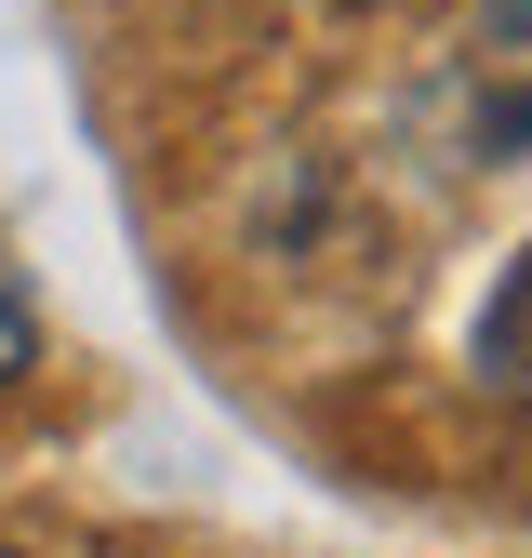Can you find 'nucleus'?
<instances>
[{"label": "nucleus", "instance_id": "1", "mask_svg": "<svg viewBox=\"0 0 532 558\" xmlns=\"http://www.w3.org/2000/svg\"><path fill=\"white\" fill-rule=\"evenodd\" d=\"M27 373H40V306H27V266L0 253V399H14Z\"/></svg>", "mask_w": 532, "mask_h": 558}, {"label": "nucleus", "instance_id": "2", "mask_svg": "<svg viewBox=\"0 0 532 558\" xmlns=\"http://www.w3.org/2000/svg\"><path fill=\"white\" fill-rule=\"evenodd\" d=\"M480 373H532V253H519V279H506V306L480 319Z\"/></svg>", "mask_w": 532, "mask_h": 558}, {"label": "nucleus", "instance_id": "3", "mask_svg": "<svg viewBox=\"0 0 532 558\" xmlns=\"http://www.w3.org/2000/svg\"><path fill=\"white\" fill-rule=\"evenodd\" d=\"M493 14H506V27H532V0H493Z\"/></svg>", "mask_w": 532, "mask_h": 558}]
</instances>
